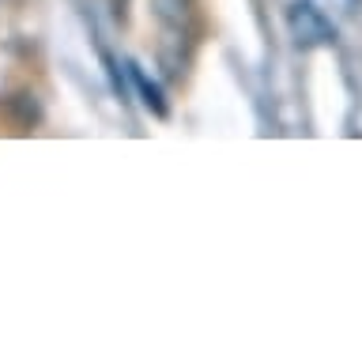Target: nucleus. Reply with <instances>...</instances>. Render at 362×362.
I'll list each match as a JSON object with an SVG mask.
<instances>
[{
	"label": "nucleus",
	"instance_id": "1",
	"mask_svg": "<svg viewBox=\"0 0 362 362\" xmlns=\"http://www.w3.org/2000/svg\"><path fill=\"white\" fill-rule=\"evenodd\" d=\"M287 27H291V38L298 45H325L336 38V27L325 19V11L313 4V0H294L287 8Z\"/></svg>",
	"mask_w": 362,
	"mask_h": 362
},
{
	"label": "nucleus",
	"instance_id": "2",
	"mask_svg": "<svg viewBox=\"0 0 362 362\" xmlns=\"http://www.w3.org/2000/svg\"><path fill=\"white\" fill-rule=\"evenodd\" d=\"M129 72H132V83H136V90H140L144 106L151 110V113H158V117H166V102H163V90H158V83H151V79L144 76L140 64H129Z\"/></svg>",
	"mask_w": 362,
	"mask_h": 362
}]
</instances>
